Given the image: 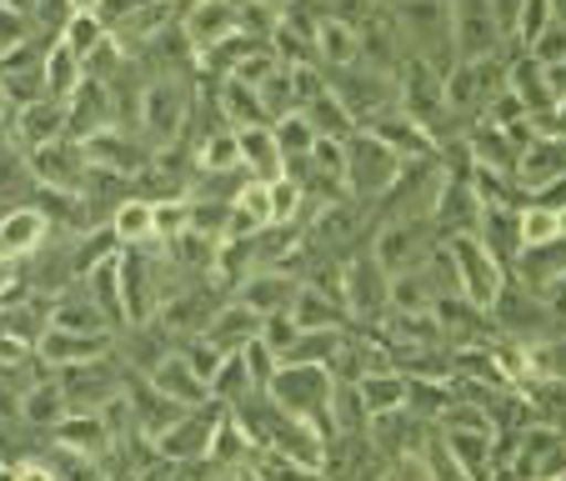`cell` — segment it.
Here are the masks:
<instances>
[{
	"label": "cell",
	"mask_w": 566,
	"mask_h": 481,
	"mask_svg": "<svg viewBox=\"0 0 566 481\" xmlns=\"http://www.w3.org/2000/svg\"><path fill=\"white\" fill-rule=\"evenodd\" d=\"M266 396L276 401L286 417L306 421L311 431H326V441L336 437L332 427V396H336V372L332 366H316V362H286L276 366V376H271Z\"/></svg>",
	"instance_id": "1"
},
{
	"label": "cell",
	"mask_w": 566,
	"mask_h": 481,
	"mask_svg": "<svg viewBox=\"0 0 566 481\" xmlns=\"http://www.w3.org/2000/svg\"><path fill=\"white\" fill-rule=\"evenodd\" d=\"M441 247H447L451 271H457V296L471 301L476 311H486V316H492L496 296H502V286H506V266H502V261H496L486 247H481L476 231L447 236Z\"/></svg>",
	"instance_id": "2"
},
{
	"label": "cell",
	"mask_w": 566,
	"mask_h": 481,
	"mask_svg": "<svg viewBox=\"0 0 566 481\" xmlns=\"http://www.w3.org/2000/svg\"><path fill=\"white\" fill-rule=\"evenodd\" d=\"M401 171H407V160L396 156L386 140H376L366 126L346 140V196L352 201H381L401 181Z\"/></svg>",
	"instance_id": "3"
},
{
	"label": "cell",
	"mask_w": 566,
	"mask_h": 481,
	"mask_svg": "<svg viewBox=\"0 0 566 481\" xmlns=\"http://www.w3.org/2000/svg\"><path fill=\"white\" fill-rule=\"evenodd\" d=\"M136 121H140V140H146L150 150L176 146V136H181L186 121H191V96H186V86H176L171 75H150L146 91H140Z\"/></svg>",
	"instance_id": "4"
},
{
	"label": "cell",
	"mask_w": 566,
	"mask_h": 481,
	"mask_svg": "<svg viewBox=\"0 0 566 481\" xmlns=\"http://www.w3.org/2000/svg\"><path fill=\"white\" fill-rule=\"evenodd\" d=\"M431 216H391V221L381 226V236L371 241V257L381 261L386 276H401V271H417L421 261L437 251V241H431Z\"/></svg>",
	"instance_id": "5"
},
{
	"label": "cell",
	"mask_w": 566,
	"mask_h": 481,
	"mask_svg": "<svg viewBox=\"0 0 566 481\" xmlns=\"http://www.w3.org/2000/svg\"><path fill=\"white\" fill-rule=\"evenodd\" d=\"M342 301H346V316L366 321V326L386 321V311H391V276L381 271V261L371 251L342 266Z\"/></svg>",
	"instance_id": "6"
},
{
	"label": "cell",
	"mask_w": 566,
	"mask_h": 481,
	"mask_svg": "<svg viewBox=\"0 0 566 481\" xmlns=\"http://www.w3.org/2000/svg\"><path fill=\"white\" fill-rule=\"evenodd\" d=\"M191 55L201 61L206 51H216L221 41L241 35V0H186V11L176 15Z\"/></svg>",
	"instance_id": "7"
},
{
	"label": "cell",
	"mask_w": 566,
	"mask_h": 481,
	"mask_svg": "<svg viewBox=\"0 0 566 481\" xmlns=\"http://www.w3.org/2000/svg\"><path fill=\"white\" fill-rule=\"evenodd\" d=\"M221 411L226 407H216V401L191 407L171 431H160V437L150 441V447H156V457L176 461V467H186V461H206V451H211V431H216V421H221Z\"/></svg>",
	"instance_id": "8"
},
{
	"label": "cell",
	"mask_w": 566,
	"mask_h": 481,
	"mask_svg": "<svg viewBox=\"0 0 566 481\" xmlns=\"http://www.w3.org/2000/svg\"><path fill=\"white\" fill-rule=\"evenodd\" d=\"M116 352V332H61V326H45L41 342H35V356H41L51 372H65V366H86V362H106Z\"/></svg>",
	"instance_id": "9"
},
{
	"label": "cell",
	"mask_w": 566,
	"mask_h": 481,
	"mask_svg": "<svg viewBox=\"0 0 566 481\" xmlns=\"http://www.w3.org/2000/svg\"><path fill=\"white\" fill-rule=\"evenodd\" d=\"M512 271H516V286H522L526 296L546 301L566 281V236H556V241H546V247L516 251Z\"/></svg>",
	"instance_id": "10"
},
{
	"label": "cell",
	"mask_w": 566,
	"mask_h": 481,
	"mask_svg": "<svg viewBox=\"0 0 566 481\" xmlns=\"http://www.w3.org/2000/svg\"><path fill=\"white\" fill-rule=\"evenodd\" d=\"M51 447L71 451V457H86V461H106L111 447H116V437L106 431L101 411H65L61 427L51 431Z\"/></svg>",
	"instance_id": "11"
},
{
	"label": "cell",
	"mask_w": 566,
	"mask_h": 481,
	"mask_svg": "<svg viewBox=\"0 0 566 481\" xmlns=\"http://www.w3.org/2000/svg\"><path fill=\"white\" fill-rule=\"evenodd\" d=\"M296 286H301V276H291L286 266H256L241 286H235V301L251 306L256 316H271V311H291Z\"/></svg>",
	"instance_id": "12"
},
{
	"label": "cell",
	"mask_w": 566,
	"mask_h": 481,
	"mask_svg": "<svg viewBox=\"0 0 566 481\" xmlns=\"http://www.w3.org/2000/svg\"><path fill=\"white\" fill-rule=\"evenodd\" d=\"M51 216L41 211V206H6L0 211V241H6V251H11V261H25L35 257V251L51 241Z\"/></svg>",
	"instance_id": "13"
},
{
	"label": "cell",
	"mask_w": 566,
	"mask_h": 481,
	"mask_svg": "<svg viewBox=\"0 0 566 481\" xmlns=\"http://www.w3.org/2000/svg\"><path fill=\"white\" fill-rule=\"evenodd\" d=\"M556 176H566V140H556V136H536L532 146L522 150V160H516V191L522 196H532V191H542L546 181H556Z\"/></svg>",
	"instance_id": "14"
},
{
	"label": "cell",
	"mask_w": 566,
	"mask_h": 481,
	"mask_svg": "<svg viewBox=\"0 0 566 481\" xmlns=\"http://www.w3.org/2000/svg\"><path fill=\"white\" fill-rule=\"evenodd\" d=\"M256 332H261V316L231 296V301H221V306L211 311V321H206V332H201V336L216 346V352L231 356V352H241L247 342H256Z\"/></svg>",
	"instance_id": "15"
},
{
	"label": "cell",
	"mask_w": 566,
	"mask_h": 481,
	"mask_svg": "<svg viewBox=\"0 0 566 481\" xmlns=\"http://www.w3.org/2000/svg\"><path fill=\"white\" fill-rule=\"evenodd\" d=\"M146 381L156 386L160 396H171V401H181V407H206L211 396H206V381L191 372V362H186L181 352H166L156 366L146 372Z\"/></svg>",
	"instance_id": "16"
},
{
	"label": "cell",
	"mask_w": 566,
	"mask_h": 481,
	"mask_svg": "<svg viewBox=\"0 0 566 481\" xmlns=\"http://www.w3.org/2000/svg\"><path fill=\"white\" fill-rule=\"evenodd\" d=\"M506 91H512L516 101H522L526 116H542V111H552V81H546V65L536 61V55H506Z\"/></svg>",
	"instance_id": "17"
},
{
	"label": "cell",
	"mask_w": 566,
	"mask_h": 481,
	"mask_svg": "<svg viewBox=\"0 0 566 481\" xmlns=\"http://www.w3.org/2000/svg\"><path fill=\"white\" fill-rule=\"evenodd\" d=\"M366 130H371L376 140H386V146H391L401 160H427L431 150H437V140H431V130H427V126H417V121H411L401 106H396V111H386V116H376Z\"/></svg>",
	"instance_id": "18"
},
{
	"label": "cell",
	"mask_w": 566,
	"mask_h": 481,
	"mask_svg": "<svg viewBox=\"0 0 566 481\" xmlns=\"http://www.w3.org/2000/svg\"><path fill=\"white\" fill-rule=\"evenodd\" d=\"M51 326H61V332H86V336L116 332L106 311L91 301L86 286H65L61 296H51Z\"/></svg>",
	"instance_id": "19"
},
{
	"label": "cell",
	"mask_w": 566,
	"mask_h": 481,
	"mask_svg": "<svg viewBox=\"0 0 566 481\" xmlns=\"http://www.w3.org/2000/svg\"><path fill=\"white\" fill-rule=\"evenodd\" d=\"M11 130H15V140H21L25 150H41V146H51V140H65V106L61 101H51V96H41L35 106L15 111Z\"/></svg>",
	"instance_id": "20"
},
{
	"label": "cell",
	"mask_w": 566,
	"mask_h": 481,
	"mask_svg": "<svg viewBox=\"0 0 566 481\" xmlns=\"http://www.w3.org/2000/svg\"><path fill=\"white\" fill-rule=\"evenodd\" d=\"M235 146H241V171H247L251 181H276V176L286 171V156H281L271 126H241L235 130Z\"/></svg>",
	"instance_id": "21"
},
{
	"label": "cell",
	"mask_w": 566,
	"mask_h": 481,
	"mask_svg": "<svg viewBox=\"0 0 566 481\" xmlns=\"http://www.w3.org/2000/svg\"><path fill=\"white\" fill-rule=\"evenodd\" d=\"M311 41H316V61L326 65V71H346V65L361 61V25H352V21L321 15Z\"/></svg>",
	"instance_id": "22"
},
{
	"label": "cell",
	"mask_w": 566,
	"mask_h": 481,
	"mask_svg": "<svg viewBox=\"0 0 566 481\" xmlns=\"http://www.w3.org/2000/svg\"><path fill=\"white\" fill-rule=\"evenodd\" d=\"M356 391H361V401H366L371 417H391V411H407L411 381L396 372V366H371V372L356 376Z\"/></svg>",
	"instance_id": "23"
},
{
	"label": "cell",
	"mask_w": 566,
	"mask_h": 481,
	"mask_svg": "<svg viewBox=\"0 0 566 481\" xmlns=\"http://www.w3.org/2000/svg\"><path fill=\"white\" fill-rule=\"evenodd\" d=\"M65 391H61V381H55V372L51 376H41V381H31L21 391V421L31 431H45L51 437L55 427H61V417H65Z\"/></svg>",
	"instance_id": "24"
},
{
	"label": "cell",
	"mask_w": 566,
	"mask_h": 481,
	"mask_svg": "<svg viewBox=\"0 0 566 481\" xmlns=\"http://www.w3.org/2000/svg\"><path fill=\"white\" fill-rule=\"evenodd\" d=\"M41 81H45V96L65 106L75 91L86 86V65H81V55H75L71 45L51 41L45 45V55H41Z\"/></svg>",
	"instance_id": "25"
},
{
	"label": "cell",
	"mask_w": 566,
	"mask_h": 481,
	"mask_svg": "<svg viewBox=\"0 0 566 481\" xmlns=\"http://www.w3.org/2000/svg\"><path fill=\"white\" fill-rule=\"evenodd\" d=\"M291 321H296L301 332H332V326H346V306L336 296H326L321 286H311V281H301L296 286V301H291Z\"/></svg>",
	"instance_id": "26"
},
{
	"label": "cell",
	"mask_w": 566,
	"mask_h": 481,
	"mask_svg": "<svg viewBox=\"0 0 566 481\" xmlns=\"http://www.w3.org/2000/svg\"><path fill=\"white\" fill-rule=\"evenodd\" d=\"M111 231H116V241L126 251H140L156 241V201H146V196L130 191L126 201L111 211Z\"/></svg>",
	"instance_id": "27"
},
{
	"label": "cell",
	"mask_w": 566,
	"mask_h": 481,
	"mask_svg": "<svg viewBox=\"0 0 566 481\" xmlns=\"http://www.w3.org/2000/svg\"><path fill=\"white\" fill-rule=\"evenodd\" d=\"M301 116L311 121V126H316V136H332V140H352L356 130V121H352V111L342 106V101H336V91H332V81H326V91H321L316 101H306V106H301Z\"/></svg>",
	"instance_id": "28"
},
{
	"label": "cell",
	"mask_w": 566,
	"mask_h": 481,
	"mask_svg": "<svg viewBox=\"0 0 566 481\" xmlns=\"http://www.w3.org/2000/svg\"><path fill=\"white\" fill-rule=\"evenodd\" d=\"M55 41L71 45V51L81 55V65H86L91 55H96L101 45L111 41V31L101 25V15H96V11H71V15L61 21V31H55Z\"/></svg>",
	"instance_id": "29"
},
{
	"label": "cell",
	"mask_w": 566,
	"mask_h": 481,
	"mask_svg": "<svg viewBox=\"0 0 566 481\" xmlns=\"http://www.w3.org/2000/svg\"><path fill=\"white\" fill-rule=\"evenodd\" d=\"M562 236V211H546V206L526 201L522 211H516V241L526 247H546V241H556Z\"/></svg>",
	"instance_id": "30"
},
{
	"label": "cell",
	"mask_w": 566,
	"mask_h": 481,
	"mask_svg": "<svg viewBox=\"0 0 566 481\" xmlns=\"http://www.w3.org/2000/svg\"><path fill=\"white\" fill-rule=\"evenodd\" d=\"M256 342L266 346V352L276 356V362H286V356L296 352V342H301V326L291 321V311H271V316H261Z\"/></svg>",
	"instance_id": "31"
},
{
	"label": "cell",
	"mask_w": 566,
	"mask_h": 481,
	"mask_svg": "<svg viewBox=\"0 0 566 481\" xmlns=\"http://www.w3.org/2000/svg\"><path fill=\"white\" fill-rule=\"evenodd\" d=\"M276 146H281V156L286 160H296V156H311V146H316V126H311L301 111H291V116H281L276 126Z\"/></svg>",
	"instance_id": "32"
},
{
	"label": "cell",
	"mask_w": 566,
	"mask_h": 481,
	"mask_svg": "<svg viewBox=\"0 0 566 481\" xmlns=\"http://www.w3.org/2000/svg\"><path fill=\"white\" fill-rule=\"evenodd\" d=\"M35 35V15L31 11H15L0 0V55H11L15 45H25Z\"/></svg>",
	"instance_id": "33"
},
{
	"label": "cell",
	"mask_w": 566,
	"mask_h": 481,
	"mask_svg": "<svg viewBox=\"0 0 566 481\" xmlns=\"http://www.w3.org/2000/svg\"><path fill=\"white\" fill-rule=\"evenodd\" d=\"M526 55H536L542 65H562L566 61V21H556V15H552V21H546V31L526 45Z\"/></svg>",
	"instance_id": "34"
},
{
	"label": "cell",
	"mask_w": 566,
	"mask_h": 481,
	"mask_svg": "<svg viewBox=\"0 0 566 481\" xmlns=\"http://www.w3.org/2000/svg\"><path fill=\"white\" fill-rule=\"evenodd\" d=\"M241 356H247L251 386H256V391H266V386H271V376H276V366H281V362H276V356H271L261 342H247V346H241Z\"/></svg>",
	"instance_id": "35"
},
{
	"label": "cell",
	"mask_w": 566,
	"mask_h": 481,
	"mask_svg": "<svg viewBox=\"0 0 566 481\" xmlns=\"http://www.w3.org/2000/svg\"><path fill=\"white\" fill-rule=\"evenodd\" d=\"M526 121H532L536 136H556V140H566V91L552 101V111H542V116H526Z\"/></svg>",
	"instance_id": "36"
},
{
	"label": "cell",
	"mask_w": 566,
	"mask_h": 481,
	"mask_svg": "<svg viewBox=\"0 0 566 481\" xmlns=\"http://www.w3.org/2000/svg\"><path fill=\"white\" fill-rule=\"evenodd\" d=\"M140 6H146V0H101L96 15H101V25H106V31H120V25H126Z\"/></svg>",
	"instance_id": "37"
},
{
	"label": "cell",
	"mask_w": 566,
	"mask_h": 481,
	"mask_svg": "<svg viewBox=\"0 0 566 481\" xmlns=\"http://www.w3.org/2000/svg\"><path fill=\"white\" fill-rule=\"evenodd\" d=\"M11 477H15V481H61V477H55V467H51L45 457H25L21 467H11Z\"/></svg>",
	"instance_id": "38"
},
{
	"label": "cell",
	"mask_w": 566,
	"mask_h": 481,
	"mask_svg": "<svg viewBox=\"0 0 566 481\" xmlns=\"http://www.w3.org/2000/svg\"><path fill=\"white\" fill-rule=\"evenodd\" d=\"M526 201H536V206H546V211H566V176H556V181H546L542 191H532Z\"/></svg>",
	"instance_id": "39"
},
{
	"label": "cell",
	"mask_w": 566,
	"mask_h": 481,
	"mask_svg": "<svg viewBox=\"0 0 566 481\" xmlns=\"http://www.w3.org/2000/svg\"><path fill=\"white\" fill-rule=\"evenodd\" d=\"M101 0H65V11H96Z\"/></svg>",
	"instance_id": "40"
},
{
	"label": "cell",
	"mask_w": 566,
	"mask_h": 481,
	"mask_svg": "<svg viewBox=\"0 0 566 481\" xmlns=\"http://www.w3.org/2000/svg\"><path fill=\"white\" fill-rule=\"evenodd\" d=\"M256 6H266V11H276V15H281V11L291 6V0H256Z\"/></svg>",
	"instance_id": "41"
},
{
	"label": "cell",
	"mask_w": 566,
	"mask_h": 481,
	"mask_svg": "<svg viewBox=\"0 0 566 481\" xmlns=\"http://www.w3.org/2000/svg\"><path fill=\"white\" fill-rule=\"evenodd\" d=\"M11 121V101H6V91H0V126Z\"/></svg>",
	"instance_id": "42"
},
{
	"label": "cell",
	"mask_w": 566,
	"mask_h": 481,
	"mask_svg": "<svg viewBox=\"0 0 566 481\" xmlns=\"http://www.w3.org/2000/svg\"><path fill=\"white\" fill-rule=\"evenodd\" d=\"M532 481H562V477H532Z\"/></svg>",
	"instance_id": "43"
},
{
	"label": "cell",
	"mask_w": 566,
	"mask_h": 481,
	"mask_svg": "<svg viewBox=\"0 0 566 481\" xmlns=\"http://www.w3.org/2000/svg\"><path fill=\"white\" fill-rule=\"evenodd\" d=\"M0 471H6V457H0Z\"/></svg>",
	"instance_id": "44"
}]
</instances>
